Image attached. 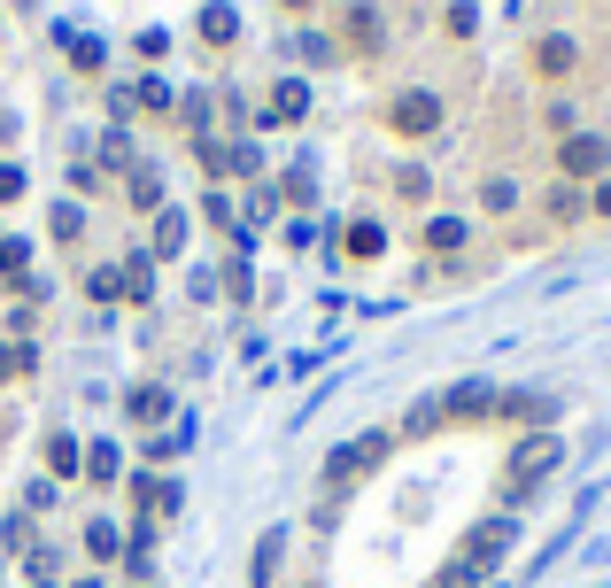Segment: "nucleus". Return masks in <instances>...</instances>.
Wrapping results in <instances>:
<instances>
[{"label":"nucleus","instance_id":"45","mask_svg":"<svg viewBox=\"0 0 611 588\" xmlns=\"http://www.w3.org/2000/svg\"><path fill=\"white\" fill-rule=\"evenodd\" d=\"M101 194H117V186L101 178V163H93V155H78V163H70V202H101Z\"/></svg>","mask_w":611,"mask_h":588},{"label":"nucleus","instance_id":"58","mask_svg":"<svg viewBox=\"0 0 611 588\" xmlns=\"http://www.w3.org/2000/svg\"><path fill=\"white\" fill-rule=\"evenodd\" d=\"M62 588H109V574H93V566H86V574H70Z\"/></svg>","mask_w":611,"mask_h":588},{"label":"nucleus","instance_id":"31","mask_svg":"<svg viewBox=\"0 0 611 588\" xmlns=\"http://www.w3.org/2000/svg\"><path fill=\"white\" fill-rule=\"evenodd\" d=\"M62 62H70V78H86V86H109V39H101V31H70Z\"/></svg>","mask_w":611,"mask_h":588},{"label":"nucleus","instance_id":"40","mask_svg":"<svg viewBox=\"0 0 611 588\" xmlns=\"http://www.w3.org/2000/svg\"><path fill=\"white\" fill-rule=\"evenodd\" d=\"M186 155H194L201 186H233V163H225V133H209V140H186Z\"/></svg>","mask_w":611,"mask_h":588},{"label":"nucleus","instance_id":"36","mask_svg":"<svg viewBox=\"0 0 611 588\" xmlns=\"http://www.w3.org/2000/svg\"><path fill=\"white\" fill-rule=\"evenodd\" d=\"M186 209H194V225H209L217 241H233V233H240V209H233V186H201V194H194Z\"/></svg>","mask_w":611,"mask_h":588},{"label":"nucleus","instance_id":"30","mask_svg":"<svg viewBox=\"0 0 611 588\" xmlns=\"http://www.w3.org/2000/svg\"><path fill=\"white\" fill-rule=\"evenodd\" d=\"M78 294L93 302V317H117V310H125V280H117V256L86 264V272H78Z\"/></svg>","mask_w":611,"mask_h":588},{"label":"nucleus","instance_id":"46","mask_svg":"<svg viewBox=\"0 0 611 588\" xmlns=\"http://www.w3.org/2000/svg\"><path fill=\"white\" fill-rule=\"evenodd\" d=\"M317 241H325V217H287V225H279V248H287V256H309Z\"/></svg>","mask_w":611,"mask_h":588},{"label":"nucleus","instance_id":"39","mask_svg":"<svg viewBox=\"0 0 611 588\" xmlns=\"http://www.w3.org/2000/svg\"><path fill=\"white\" fill-rule=\"evenodd\" d=\"M47 241H55V248H78V241H86V202H70V194L47 202Z\"/></svg>","mask_w":611,"mask_h":588},{"label":"nucleus","instance_id":"32","mask_svg":"<svg viewBox=\"0 0 611 588\" xmlns=\"http://www.w3.org/2000/svg\"><path fill=\"white\" fill-rule=\"evenodd\" d=\"M240 225L264 241V225H287V202H279V178H256V186H240Z\"/></svg>","mask_w":611,"mask_h":588},{"label":"nucleus","instance_id":"57","mask_svg":"<svg viewBox=\"0 0 611 588\" xmlns=\"http://www.w3.org/2000/svg\"><path fill=\"white\" fill-rule=\"evenodd\" d=\"M23 372H16V341H0V388H16Z\"/></svg>","mask_w":611,"mask_h":588},{"label":"nucleus","instance_id":"29","mask_svg":"<svg viewBox=\"0 0 611 588\" xmlns=\"http://www.w3.org/2000/svg\"><path fill=\"white\" fill-rule=\"evenodd\" d=\"M93 163H101V178L117 186V178L140 163V140H132V125H101V133H93Z\"/></svg>","mask_w":611,"mask_h":588},{"label":"nucleus","instance_id":"9","mask_svg":"<svg viewBox=\"0 0 611 588\" xmlns=\"http://www.w3.org/2000/svg\"><path fill=\"white\" fill-rule=\"evenodd\" d=\"M125 503H132V519L170 527V519L186 511V480H178V472H148V464H132V472H125Z\"/></svg>","mask_w":611,"mask_h":588},{"label":"nucleus","instance_id":"64","mask_svg":"<svg viewBox=\"0 0 611 588\" xmlns=\"http://www.w3.org/2000/svg\"><path fill=\"white\" fill-rule=\"evenodd\" d=\"M0 241H8V233H0Z\"/></svg>","mask_w":611,"mask_h":588},{"label":"nucleus","instance_id":"23","mask_svg":"<svg viewBox=\"0 0 611 588\" xmlns=\"http://www.w3.org/2000/svg\"><path fill=\"white\" fill-rule=\"evenodd\" d=\"M534 209H542L550 233H573V225H589V186H573V178H542Z\"/></svg>","mask_w":611,"mask_h":588},{"label":"nucleus","instance_id":"4","mask_svg":"<svg viewBox=\"0 0 611 588\" xmlns=\"http://www.w3.org/2000/svg\"><path fill=\"white\" fill-rule=\"evenodd\" d=\"M325 31L341 39L348 70H372V62H387V47H395L387 0H333V8H325Z\"/></svg>","mask_w":611,"mask_h":588},{"label":"nucleus","instance_id":"1","mask_svg":"<svg viewBox=\"0 0 611 588\" xmlns=\"http://www.w3.org/2000/svg\"><path fill=\"white\" fill-rule=\"evenodd\" d=\"M565 464H573V441L565 434H519L511 457H503V472H495V511L526 519V511L542 503V488H550Z\"/></svg>","mask_w":611,"mask_h":588},{"label":"nucleus","instance_id":"44","mask_svg":"<svg viewBox=\"0 0 611 588\" xmlns=\"http://www.w3.org/2000/svg\"><path fill=\"white\" fill-rule=\"evenodd\" d=\"M101 125H140V101H132V78H109V86H101Z\"/></svg>","mask_w":611,"mask_h":588},{"label":"nucleus","instance_id":"24","mask_svg":"<svg viewBox=\"0 0 611 588\" xmlns=\"http://www.w3.org/2000/svg\"><path fill=\"white\" fill-rule=\"evenodd\" d=\"M117 194H125V209H132V217H155V209H162V202H178V194H170V178H162V163H155V155H140V163H132V170H125V178H117Z\"/></svg>","mask_w":611,"mask_h":588},{"label":"nucleus","instance_id":"27","mask_svg":"<svg viewBox=\"0 0 611 588\" xmlns=\"http://www.w3.org/2000/svg\"><path fill=\"white\" fill-rule=\"evenodd\" d=\"M178 140H209V133H225V117H217V86H178Z\"/></svg>","mask_w":611,"mask_h":588},{"label":"nucleus","instance_id":"7","mask_svg":"<svg viewBox=\"0 0 611 588\" xmlns=\"http://www.w3.org/2000/svg\"><path fill=\"white\" fill-rule=\"evenodd\" d=\"M581 70H589V47H581L565 23H542V31L526 39V78H534V86L558 94V86H573Z\"/></svg>","mask_w":611,"mask_h":588},{"label":"nucleus","instance_id":"11","mask_svg":"<svg viewBox=\"0 0 611 588\" xmlns=\"http://www.w3.org/2000/svg\"><path fill=\"white\" fill-rule=\"evenodd\" d=\"M550 178H573V186H597V178H611V133H604V125L565 133V140H558V170H550Z\"/></svg>","mask_w":611,"mask_h":588},{"label":"nucleus","instance_id":"53","mask_svg":"<svg viewBox=\"0 0 611 588\" xmlns=\"http://www.w3.org/2000/svg\"><path fill=\"white\" fill-rule=\"evenodd\" d=\"M341 519H348V503H333V496H317V503H309V535H333Z\"/></svg>","mask_w":611,"mask_h":588},{"label":"nucleus","instance_id":"43","mask_svg":"<svg viewBox=\"0 0 611 588\" xmlns=\"http://www.w3.org/2000/svg\"><path fill=\"white\" fill-rule=\"evenodd\" d=\"M132 62H140V70H162V62H170V23H140V31H132Z\"/></svg>","mask_w":611,"mask_h":588},{"label":"nucleus","instance_id":"41","mask_svg":"<svg viewBox=\"0 0 611 588\" xmlns=\"http://www.w3.org/2000/svg\"><path fill=\"white\" fill-rule=\"evenodd\" d=\"M426 588H495V574H487V566H472L464 550H450V558L434 566V581H426Z\"/></svg>","mask_w":611,"mask_h":588},{"label":"nucleus","instance_id":"62","mask_svg":"<svg viewBox=\"0 0 611 588\" xmlns=\"http://www.w3.org/2000/svg\"><path fill=\"white\" fill-rule=\"evenodd\" d=\"M495 588H519V581H495Z\"/></svg>","mask_w":611,"mask_h":588},{"label":"nucleus","instance_id":"8","mask_svg":"<svg viewBox=\"0 0 611 588\" xmlns=\"http://www.w3.org/2000/svg\"><path fill=\"white\" fill-rule=\"evenodd\" d=\"M480 248V225H472V209H426L418 217V256L426 264H442V272H464V256Z\"/></svg>","mask_w":611,"mask_h":588},{"label":"nucleus","instance_id":"63","mask_svg":"<svg viewBox=\"0 0 611 588\" xmlns=\"http://www.w3.org/2000/svg\"><path fill=\"white\" fill-rule=\"evenodd\" d=\"M140 588H162V581H140Z\"/></svg>","mask_w":611,"mask_h":588},{"label":"nucleus","instance_id":"34","mask_svg":"<svg viewBox=\"0 0 611 588\" xmlns=\"http://www.w3.org/2000/svg\"><path fill=\"white\" fill-rule=\"evenodd\" d=\"M442 427H450V419H442V388H426V395H411V403H403V419H395V441H434Z\"/></svg>","mask_w":611,"mask_h":588},{"label":"nucleus","instance_id":"20","mask_svg":"<svg viewBox=\"0 0 611 588\" xmlns=\"http://www.w3.org/2000/svg\"><path fill=\"white\" fill-rule=\"evenodd\" d=\"M217 302H225V317H256V302H264L256 256H225V248H217Z\"/></svg>","mask_w":611,"mask_h":588},{"label":"nucleus","instance_id":"19","mask_svg":"<svg viewBox=\"0 0 611 588\" xmlns=\"http://www.w3.org/2000/svg\"><path fill=\"white\" fill-rule=\"evenodd\" d=\"M78 558H86L93 574H117V566H125V519H117V511H86V527H78Z\"/></svg>","mask_w":611,"mask_h":588},{"label":"nucleus","instance_id":"50","mask_svg":"<svg viewBox=\"0 0 611 588\" xmlns=\"http://www.w3.org/2000/svg\"><path fill=\"white\" fill-rule=\"evenodd\" d=\"M62 574H70V558H62L55 542H39V550L23 558V581H62Z\"/></svg>","mask_w":611,"mask_h":588},{"label":"nucleus","instance_id":"51","mask_svg":"<svg viewBox=\"0 0 611 588\" xmlns=\"http://www.w3.org/2000/svg\"><path fill=\"white\" fill-rule=\"evenodd\" d=\"M23 186H31V170H23L16 155H0V209H16V202H23Z\"/></svg>","mask_w":611,"mask_h":588},{"label":"nucleus","instance_id":"28","mask_svg":"<svg viewBox=\"0 0 611 588\" xmlns=\"http://www.w3.org/2000/svg\"><path fill=\"white\" fill-rule=\"evenodd\" d=\"M132 101H140L148 125H170L178 117V78L170 70H132Z\"/></svg>","mask_w":611,"mask_h":588},{"label":"nucleus","instance_id":"60","mask_svg":"<svg viewBox=\"0 0 611 588\" xmlns=\"http://www.w3.org/2000/svg\"><path fill=\"white\" fill-rule=\"evenodd\" d=\"M23 588H62V581H23Z\"/></svg>","mask_w":611,"mask_h":588},{"label":"nucleus","instance_id":"54","mask_svg":"<svg viewBox=\"0 0 611 588\" xmlns=\"http://www.w3.org/2000/svg\"><path fill=\"white\" fill-rule=\"evenodd\" d=\"M186 294H194V302H217V264H194V272H186Z\"/></svg>","mask_w":611,"mask_h":588},{"label":"nucleus","instance_id":"61","mask_svg":"<svg viewBox=\"0 0 611 588\" xmlns=\"http://www.w3.org/2000/svg\"><path fill=\"white\" fill-rule=\"evenodd\" d=\"M16 8H39V0H16Z\"/></svg>","mask_w":611,"mask_h":588},{"label":"nucleus","instance_id":"16","mask_svg":"<svg viewBox=\"0 0 611 588\" xmlns=\"http://www.w3.org/2000/svg\"><path fill=\"white\" fill-rule=\"evenodd\" d=\"M472 566H487V574H503V558L519 550V519L511 511H480L472 527H464V542H457Z\"/></svg>","mask_w":611,"mask_h":588},{"label":"nucleus","instance_id":"42","mask_svg":"<svg viewBox=\"0 0 611 588\" xmlns=\"http://www.w3.org/2000/svg\"><path fill=\"white\" fill-rule=\"evenodd\" d=\"M31 256H39V241H23V233H8V241H0V287H16V280H31V272H39Z\"/></svg>","mask_w":611,"mask_h":588},{"label":"nucleus","instance_id":"47","mask_svg":"<svg viewBox=\"0 0 611 588\" xmlns=\"http://www.w3.org/2000/svg\"><path fill=\"white\" fill-rule=\"evenodd\" d=\"M442 31H450L457 47H472V39H480V0H450V8H442Z\"/></svg>","mask_w":611,"mask_h":588},{"label":"nucleus","instance_id":"17","mask_svg":"<svg viewBox=\"0 0 611 588\" xmlns=\"http://www.w3.org/2000/svg\"><path fill=\"white\" fill-rule=\"evenodd\" d=\"M240 39H248V16H240L233 0H201V8H194V47H201L209 62H225Z\"/></svg>","mask_w":611,"mask_h":588},{"label":"nucleus","instance_id":"3","mask_svg":"<svg viewBox=\"0 0 611 588\" xmlns=\"http://www.w3.org/2000/svg\"><path fill=\"white\" fill-rule=\"evenodd\" d=\"M380 133L395 147H426L450 133V94L442 86H426V78H411V86H395L387 101H380Z\"/></svg>","mask_w":611,"mask_h":588},{"label":"nucleus","instance_id":"33","mask_svg":"<svg viewBox=\"0 0 611 588\" xmlns=\"http://www.w3.org/2000/svg\"><path fill=\"white\" fill-rule=\"evenodd\" d=\"M155 272H162V264H155L148 248H125V256H117V280H125V310H155Z\"/></svg>","mask_w":611,"mask_h":588},{"label":"nucleus","instance_id":"56","mask_svg":"<svg viewBox=\"0 0 611 588\" xmlns=\"http://www.w3.org/2000/svg\"><path fill=\"white\" fill-rule=\"evenodd\" d=\"M589 217H597V225H611V178H597V186H589Z\"/></svg>","mask_w":611,"mask_h":588},{"label":"nucleus","instance_id":"6","mask_svg":"<svg viewBox=\"0 0 611 588\" xmlns=\"http://www.w3.org/2000/svg\"><path fill=\"white\" fill-rule=\"evenodd\" d=\"M309 109H317V86H309L303 70H279V78L264 86V101H256L248 133H256V140H272V133H295V125H309Z\"/></svg>","mask_w":611,"mask_h":588},{"label":"nucleus","instance_id":"52","mask_svg":"<svg viewBox=\"0 0 611 588\" xmlns=\"http://www.w3.org/2000/svg\"><path fill=\"white\" fill-rule=\"evenodd\" d=\"M542 125H550V140H565V133H581V109L573 101H542Z\"/></svg>","mask_w":611,"mask_h":588},{"label":"nucleus","instance_id":"55","mask_svg":"<svg viewBox=\"0 0 611 588\" xmlns=\"http://www.w3.org/2000/svg\"><path fill=\"white\" fill-rule=\"evenodd\" d=\"M279 16H287V23H317V16H325V0H279Z\"/></svg>","mask_w":611,"mask_h":588},{"label":"nucleus","instance_id":"26","mask_svg":"<svg viewBox=\"0 0 611 588\" xmlns=\"http://www.w3.org/2000/svg\"><path fill=\"white\" fill-rule=\"evenodd\" d=\"M39 472H47L55 488H70V480L86 472V434H70V427H47V441H39Z\"/></svg>","mask_w":611,"mask_h":588},{"label":"nucleus","instance_id":"59","mask_svg":"<svg viewBox=\"0 0 611 588\" xmlns=\"http://www.w3.org/2000/svg\"><path fill=\"white\" fill-rule=\"evenodd\" d=\"M279 588H325V581H317V574H303V581H279Z\"/></svg>","mask_w":611,"mask_h":588},{"label":"nucleus","instance_id":"22","mask_svg":"<svg viewBox=\"0 0 611 588\" xmlns=\"http://www.w3.org/2000/svg\"><path fill=\"white\" fill-rule=\"evenodd\" d=\"M186 241H194V209H186V202H162V209L148 217V241H140V248H148L155 264H178Z\"/></svg>","mask_w":611,"mask_h":588},{"label":"nucleus","instance_id":"5","mask_svg":"<svg viewBox=\"0 0 611 588\" xmlns=\"http://www.w3.org/2000/svg\"><path fill=\"white\" fill-rule=\"evenodd\" d=\"M333 264H356V272H372V264H387V217L380 209H356V217H325V241H317Z\"/></svg>","mask_w":611,"mask_h":588},{"label":"nucleus","instance_id":"35","mask_svg":"<svg viewBox=\"0 0 611 588\" xmlns=\"http://www.w3.org/2000/svg\"><path fill=\"white\" fill-rule=\"evenodd\" d=\"M387 186H395V202H403V209H418V217L434 209V170H426L418 155H403V163L387 170Z\"/></svg>","mask_w":611,"mask_h":588},{"label":"nucleus","instance_id":"2","mask_svg":"<svg viewBox=\"0 0 611 588\" xmlns=\"http://www.w3.org/2000/svg\"><path fill=\"white\" fill-rule=\"evenodd\" d=\"M403 441H395V427H356V434H341L325 457H317V496H333V503H356V488L395 457Z\"/></svg>","mask_w":611,"mask_h":588},{"label":"nucleus","instance_id":"10","mask_svg":"<svg viewBox=\"0 0 611 588\" xmlns=\"http://www.w3.org/2000/svg\"><path fill=\"white\" fill-rule=\"evenodd\" d=\"M117 419H125L132 434H162V427L178 419V388H170L162 372H140V380L117 395Z\"/></svg>","mask_w":611,"mask_h":588},{"label":"nucleus","instance_id":"38","mask_svg":"<svg viewBox=\"0 0 611 588\" xmlns=\"http://www.w3.org/2000/svg\"><path fill=\"white\" fill-rule=\"evenodd\" d=\"M39 542H47V519H31V511H8V519H0V550H8L16 566H23Z\"/></svg>","mask_w":611,"mask_h":588},{"label":"nucleus","instance_id":"37","mask_svg":"<svg viewBox=\"0 0 611 588\" xmlns=\"http://www.w3.org/2000/svg\"><path fill=\"white\" fill-rule=\"evenodd\" d=\"M225 163H233V186L272 178V163H264V140H256V133H225Z\"/></svg>","mask_w":611,"mask_h":588},{"label":"nucleus","instance_id":"21","mask_svg":"<svg viewBox=\"0 0 611 588\" xmlns=\"http://www.w3.org/2000/svg\"><path fill=\"white\" fill-rule=\"evenodd\" d=\"M272 178H279V202H287V217H317V202H325V194H317V155H309V147H295V155H287Z\"/></svg>","mask_w":611,"mask_h":588},{"label":"nucleus","instance_id":"15","mask_svg":"<svg viewBox=\"0 0 611 588\" xmlns=\"http://www.w3.org/2000/svg\"><path fill=\"white\" fill-rule=\"evenodd\" d=\"M279 55L295 62V70H348V55H341V39L325 31V16L317 23H279Z\"/></svg>","mask_w":611,"mask_h":588},{"label":"nucleus","instance_id":"48","mask_svg":"<svg viewBox=\"0 0 611 588\" xmlns=\"http://www.w3.org/2000/svg\"><path fill=\"white\" fill-rule=\"evenodd\" d=\"M55 503H62V488L39 472V480H23V496H16V511H31V519H55Z\"/></svg>","mask_w":611,"mask_h":588},{"label":"nucleus","instance_id":"18","mask_svg":"<svg viewBox=\"0 0 611 588\" xmlns=\"http://www.w3.org/2000/svg\"><path fill=\"white\" fill-rule=\"evenodd\" d=\"M287 558H295V519H272L248 550V588H279L287 581Z\"/></svg>","mask_w":611,"mask_h":588},{"label":"nucleus","instance_id":"25","mask_svg":"<svg viewBox=\"0 0 611 588\" xmlns=\"http://www.w3.org/2000/svg\"><path fill=\"white\" fill-rule=\"evenodd\" d=\"M125 472H132L125 441H109V434H86V472H78V488L109 496V488H125Z\"/></svg>","mask_w":611,"mask_h":588},{"label":"nucleus","instance_id":"13","mask_svg":"<svg viewBox=\"0 0 611 588\" xmlns=\"http://www.w3.org/2000/svg\"><path fill=\"white\" fill-rule=\"evenodd\" d=\"M495 403H503V380H487V372H457L442 388V419L450 427H495Z\"/></svg>","mask_w":611,"mask_h":588},{"label":"nucleus","instance_id":"14","mask_svg":"<svg viewBox=\"0 0 611 588\" xmlns=\"http://www.w3.org/2000/svg\"><path fill=\"white\" fill-rule=\"evenodd\" d=\"M526 202H534V194H526L519 170H480V178H472V225H511Z\"/></svg>","mask_w":611,"mask_h":588},{"label":"nucleus","instance_id":"49","mask_svg":"<svg viewBox=\"0 0 611 588\" xmlns=\"http://www.w3.org/2000/svg\"><path fill=\"white\" fill-rule=\"evenodd\" d=\"M39 325H47V317H39L31 302H8V317H0V341H39Z\"/></svg>","mask_w":611,"mask_h":588},{"label":"nucleus","instance_id":"12","mask_svg":"<svg viewBox=\"0 0 611 588\" xmlns=\"http://www.w3.org/2000/svg\"><path fill=\"white\" fill-rule=\"evenodd\" d=\"M495 427H511V434H558V395L550 388H526V380H503Z\"/></svg>","mask_w":611,"mask_h":588}]
</instances>
